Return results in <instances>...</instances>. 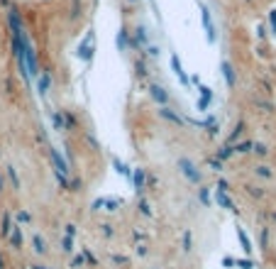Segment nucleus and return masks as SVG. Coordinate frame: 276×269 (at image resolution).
<instances>
[{
    "label": "nucleus",
    "instance_id": "nucleus-4",
    "mask_svg": "<svg viewBox=\"0 0 276 269\" xmlns=\"http://www.w3.org/2000/svg\"><path fill=\"white\" fill-rule=\"evenodd\" d=\"M152 96H154L157 101H161V103L166 101V93H164V88H159V86H154V88H152Z\"/></svg>",
    "mask_w": 276,
    "mask_h": 269
},
{
    "label": "nucleus",
    "instance_id": "nucleus-5",
    "mask_svg": "<svg viewBox=\"0 0 276 269\" xmlns=\"http://www.w3.org/2000/svg\"><path fill=\"white\" fill-rule=\"evenodd\" d=\"M215 198H217V203H220V206H225V208H227V210H235V208H232V203H230V198H227V196H222V193H217V196H215Z\"/></svg>",
    "mask_w": 276,
    "mask_h": 269
},
{
    "label": "nucleus",
    "instance_id": "nucleus-6",
    "mask_svg": "<svg viewBox=\"0 0 276 269\" xmlns=\"http://www.w3.org/2000/svg\"><path fill=\"white\" fill-rule=\"evenodd\" d=\"M237 235H239V240H242V245H244V252H252V247H249V240H247V235H244L242 230H237Z\"/></svg>",
    "mask_w": 276,
    "mask_h": 269
},
{
    "label": "nucleus",
    "instance_id": "nucleus-9",
    "mask_svg": "<svg viewBox=\"0 0 276 269\" xmlns=\"http://www.w3.org/2000/svg\"><path fill=\"white\" fill-rule=\"evenodd\" d=\"M271 27L276 30V10H271Z\"/></svg>",
    "mask_w": 276,
    "mask_h": 269
},
{
    "label": "nucleus",
    "instance_id": "nucleus-2",
    "mask_svg": "<svg viewBox=\"0 0 276 269\" xmlns=\"http://www.w3.org/2000/svg\"><path fill=\"white\" fill-rule=\"evenodd\" d=\"M203 22H205V27H208V40L213 42V40H215V32H213V25H210V15H208V10H203Z\"/></svg>",
    "mask_w": 276,
    "mask_h": 269
},
{
    "label": "nucleus",
    "instance_id": "nucleus-8",
    "mask_svg": "<svg viewBox=\"0 0 276 269\" xmlns=\"http://www.w3.org/2000/svg\"><path fill=\"white\" fill-rule=\"evenodd\" d=\"M35 247H37V252H47V245H44V240H39V237H35Z\"/></svg>",
    "mask_w": 276,
    "mask_h": 269
},
{
    "label": "nucleus",
    "instance_id": "nucleus-7",
    "mask_svg": "<svg viewBox=\"0 0 276 269\" xmlns=\"http://www.w3.org/2000/svg\"><path fill=\"white\" fill-rule=\"evenodd\" d=\"M135 181H137V191H142V181H144V171L142 169L135 174Z\"/></svg>",
    "mask_w": 276,
    "mask_h": 269
},
{
    "label": "nucleus",
    "instance_id": "nucleus-3",
    "mask_svg": "<svg viewBox=\"0 0 276 269\" xmlns=\"http://www.w3.org/2000/svg\"><path fill=\"white\" fill-rule=\"evenodd\" d=\"M222 71H225V79H227V83H230V86H235V76H232V66H230L227 62L222 64Z\"/></svg>",
    "mask_w": 276,
    "mask_h": 269
},
{
    "label": "nucleus",
    "instance_id": "nucleus-1",
    "mask_svg": "<svg viewBox=\"0 0 276 269\" xmlns=\"http://www.w3.org/2000/svg\"><path fill=\"white\" fill-rule=\"evenodd\" d=\"M178 166H181V171H183V174H186V176H188L191 181H196V184L200 181V174L196 171V166H193V164H191L188 159H181V162H178Z\"/></svg>",
    "mask_w": 276,
    "mask_h": 269
}]
</instances>
